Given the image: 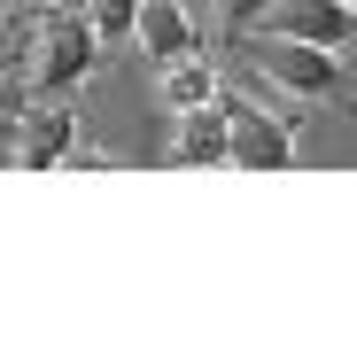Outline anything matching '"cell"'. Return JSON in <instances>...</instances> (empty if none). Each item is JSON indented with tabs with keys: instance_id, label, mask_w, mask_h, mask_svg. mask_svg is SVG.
Masks as SVG:
<instances>
[{
	"instance_id": "cell-11",
	"label": "cell",
	"mask_w": 357,
	"mask_h": 357,
	"mask_svg": "<svg viewBox=\"0 0 357 357\" xmlns=\"http://www.w3.org/2000/svg\"><path fill=\"white\" fill-rule=\"evenodd\" d=\"M0 63H8V16H0Z\"/></svg>"
},
{
	"instance_id": "cell-10",
	"label": "cell",
	"mask_w": 357,
	"mask_h": 357,
	"mask_svg": "<svg viewBox=\"0 0 357 357\" xmlns=\"http://www.w3.org/2000/svg\"><path fill=\"white\" fill-rule=\"evenodd\" d=\"M264 8H272V0H218V24H225V31H249Z\"/></svg>"
},
{
	"instance_id": "cell-8",
	"label": "cell",
	"mask_w": 357,
	"mask_h": 357,
	"mask_svg": "<svg viewBox=\"0 0 357 357\" xmlns=\"http://www.w3.org/2000/svg\"><path fill=\"white\" fill-rule=\"evenodd\" d=\"M155 93H163L171 109H202V101H218V70L202 63V54H178V63H163Z\"/></svg>"
},
{
	"instance_id": "cell-5",
	"label": "cell",
	"mask_w": 357,
	"mask_h": 357,
	"mask_svg": "<svg viewBox=\"0 0 357 357\" xmlns=\"http://www.w3.org/2000/svg\"><path fill=\"white\" fill-rule=\"evenodd\" d=\"M272 31L280 39H311V47H349L357 39V8H342V0H272Z\"/></svg>"
},
{
	"instance_id": "cell-13",
	"label": "cell",
	"mask_w": 357,
	"mask_h": 357,
	"mask_svg": "<svg viewBox=\"0 0 357 357\" xmlns=\"http://www.w3.org/2000/svg\"><path fill=\"white\" fill-rule=\"evenodd\" d=\"M342 8H357V0H342Z\"/></svg>"
},
{
	"instance_id": "cell-3",
	"label": "cell",
	"mask_w": 357,
	"mask_h": 357,
	"mask_svg": "<svg viewBox=\"0 0 357 357\" xmlns=\"http://www.w3.org/2000/svg\"><path fill=\"white\" fill-rule=\"evenodd\" d=\"M225 163H241V171H287L295 163V132L280 125V116H264L257 101H225Z\"/></svg>"
},
{
	"instance_id": "cell-12",
	"label": "cell",
	"mask_w": 357,
	"mask_h": 357,
	"mask_svg": "<svg viewBox=\"0 0 357 357\" xmlns=\"http://www.w3.org/2000/svg\"><path fill=\"white\" fill-rule=\"evenodd\" d=\"M39 8H78V0H39Z\"/></svg>"
},
{
	"instance_id": "cell-7",
	"label": "cell",
	"mask_w": 357,
	"mask_h": 357,
	"mask_svg": "<svg viewBox=\"0 0 357 357\" xmlns=\"http://www.w3.org/2000/svg\"><path fill=\"white\" fill-rule=\"evenodd\" d=\"M171 163H225V101H202V109H178V140H171Z\"/></svg>"
},
{
	"instance_id": "cell-4",
	"label": "cell",
	"mask_w": 357,
	"mask_h": 357,
	"mask_svg": "<svg viewBox=\"0 0 357 357\" xmlns=\"http://www.w3.org/2000/svg\"><path fill=\"white\" fill-rule=\"evenodd\" d=\"M78 155V109L54 93L39 109H24V125H16V163L24 171H54V163H70Z\"/></svg>"
},
{
	"instance_id": "cell-6",
	"label": "cell",
	"mask_w": 357,
	"mask_h": 357,
	"mask_svg": "<svg viewBox=\"0 0 357 357\" xmlns=\"http://www.w3.org/2000/svg\"><path fill=\"white\" fill-rule=\"evenodd\" d=\"M132 39L148 47V63H155V70L178 63V54H195V24H187V8H178V0H140Z\"/></svg>"
},
{
	"instance_id": "cell-2",
	"label": "cell",
	"mask_w": 357,
	"mask_h": 357,
	"mask_svg": "<svg viewBox=\"0 0 357 357\" xmlns=\"http://www.w3.org/2000/svg\"><path fill=\"white\" fill-rule=\"evenodd\" d=\"M101 63V39H93V24L70 8V16H54L47 24V39H39V63H31V86L54 101V93H70V86H86V70Z\"/></svg>"
},
{
	"instance_id": "cell-9",
	"label": "cell",
	"mask_w": 357,
	"mask_h": 357,
	"mask_svg": "<svg viewBox=\"0 0 357 357\" xmlns=\"http://www.w3.org/2000/svg\"><path fill=\"white\" fill-rule=\"evenodd\" d=\"M132 16H140V0H86V24L101 47H125L132 39Z\"/></svg>"
},
{
	"instance_id": "cell-1",
	"label": "cell",
	"mask_w": 357,
	"mask_h": 357,
	"mask_svg": "<svg viewBox=\"0 0 357 357\" xmlns=\"http://www.w3.org/2000/svg\"><path fill=\"white\" fill-rule=\"evenodd\" d=\"M257 70H264V86H280V93H295V101H342V63H334V47H311V39H264L257 47Z\"/></svg>"
}]
</instances>
